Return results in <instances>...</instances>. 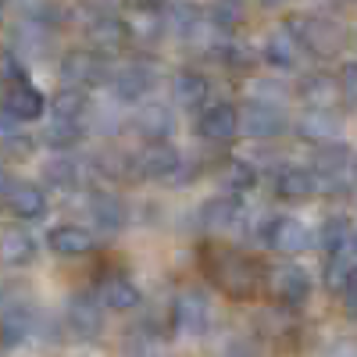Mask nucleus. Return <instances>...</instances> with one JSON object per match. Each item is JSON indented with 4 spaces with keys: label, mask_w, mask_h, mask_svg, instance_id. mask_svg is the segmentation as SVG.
<instances>
[{
    "label": "nucleus",
    "mask_w": 357,
    "mask_h": 357,
    "mask_svg": "<svg viewBox=\"0 0 357 357\" xmlns=\"http://www.w3.org/2000/svg\"><path fill=\"white\" fill-rule=\"evenodd\" d=\"M204 268L211 282L222 293H229L232 301H250L261 286V264L232 247H218V243L204 247Z\"/></svg>",
    "instance_id": "1"
},
{
    "label": "nucleus",
    "mask_w": 357,
    "mask_h": 357,
    "mask_svg": "<svg viewBox=\"0 0 357 357\" xmlns=\"http://www.w3.org/2000/svg\"><path fill=\"white\" fill-rule=\"evenodd\" d=\"M286 29L301 40V47L314 57H321V61H329V57H336L347 43V29L333 18H293L286 22Z\"/></svg>",
    "instance_id": "2"
},
{
    "label": "nucleus",
    "mask_w": 357,
    "mask_h": 357,
    "mask_svg": "<svg viewBox=\"0 0 357 357\" xmlns=\"http://www.w3.org/2000/svg\"><path fill=\"white\" fill-rule=\"evenodd\" d=\"M107 57L104 54H97V50H68L65 57H61V79H65V86H72V89H97V86H104L107 82Z\"/></svg>",
    "instance_id": "3"
},
{
    "label": "nucleus",
    "mask_w": 357,
    "mask_h": 357,
    "mask_svg": "<svg viewBox=\"0 0 357 357\" xmlns=\"http://www.w3.org/2000/svg\"><path fill=\"white\" fill-rule=\"evenodd\" d=\"M261 240H264V247L296 257V254H304V250L314 243V232H311L304 222H296V218H289V215H279V218H268V222L261 225Z\"/></svg>",
    "instance_id": "4"
},
{
    "label": "nucleus",
    "mask_w": 357,
    "mask_h": 357,
    "mask_svg": "<svg viewBox=\"0 0 357 357\" xmlns=\"http://www.w3.org/2000/svg\"><path fill=\"white\" fill-rule=\"evenodd\" d=\"M264 286L282 307H301L311 296V275L301 264H275L272 272H268Z\"/></svg>",
    "instance_id": "5"
},
{
    "label": "nucleus",
    "mask_w": 357,
    "mask_h": 357,
    "mask_svg": "<svg viewBox=\"0 0 357 357\" xmlns=\"http://www.w3.org/2000/svg\"><path fill=\"white\" fill-rule=\"evenodd\" d=\"M86 40L97 47V54H122L132 43V25L111 11H100L97 18H89Z\"/></svg>",
    "instance_id": "6"
},
{
    "label": "nucleus",
    "mask_w": 357,
    "mask_h": 357,
    "mask_svg": "<svg viewBox=\"0 0 357 357\" xmlns=\"http://www.w3.org/2000/svg\"><path fill=\"white\" fill-rule=\"evenodd\" d=\"M286 114L279 104H264V100H250L243 111H240V129L250 136V139H275L286 132Z\"/></svg>",
    "instance_id": "7"
},
{
    "label": "nucleus",
    "mask_w": 357,
    "mask_h": 357,
    "mask_svg": "<svg viewBox=\"0 0 357 357\" xmlns=\"http://www.w3.org/2000/svg\"><path fill=\"white\" fill-rule=\"evenodd\" d=\"M178 168H183V154L172 143H146V151H139L132 161L139 178H175Z\"/></svg>",
    "instance_id": "8"
},
{
    "label": "nucleus",
    "mask_w": 357,
    "mask_h": 357,
    "mask_svg": "<svg viewBox=\"0 0 357 357\" xmlns=\"http://www.w3.org/2000/svg\"><path fill=\"white\" fill-rule=\"evenodd\" d=\"M172 321L178 333H190V336H200L207 333V325H211V304H207L204 293H178L175 296V307H172Z\"/></svg>",
    "instance_id": "9"
},
{
    "label": "nucleus",
    "mask_w": 357,
    "mask_h": 357,
    "mask_svg": "<svg viewBox=\"0 0 357 357\" xmlns=\"http://www.w3.org/2000/svg\"><path fill=\"white\" fill-rule=\"evenodd\" d=\"M65 318H68V329L79 340H93V336H100V325H104V304L93 293H75L65 307Z\"/></svg>",
    "instance_id": "10"
},
{
    "label": "nucleus",
    "mask_w": 357,
    "mask_h": 357,
    "mask_svg": "<svg viewBox=\"0 0 357 357\" xmlns=\"http://www.w3.org/2000/svg\"><path fill=\"white\" fill-rule=\"evenodd\" d=\"M197 132L207 143H229L236 132H240V111H236L232 104H211V107H204L200 118H197Z\"/></svg>",
    "instance_id": "11"
},
{
    "label": "nucleus",
    "mask_w": 357,
    "mask_h": 357,
    "mask_svg": "<svg viewBox=\"0 0 357 357\" xmlns=\"http://www.w3.org/2000/svg\"><path fill=\"white\" fill-rule=\"evenodd\" d=\"M301 100L307 104V111H333L340 100H343V89H340V79L329 75V72H311L307 79H301Z\"/></svg>",
    "instance_id": "12"
},
{
    "label": "nucleus",
    "mask_w": 357,
    "mask_h": 357,
    "mask_svg": "<svg viewBox=\"0 0 357 357\" xmlns=\"http://www.w3.org/2000/svg\"><path fill=\"white\" fill-rule=\"evenodd\" d=\"M93 296L107 311H132L139 304V286L126 272H111V275H100Z\"/></svg>",
    "instance_id": "13"
},
{
    "label": "nucleus",
    "mask_w": 357,
    "mask_h": 357,
    "mask_svg": "<svg viewBox=\"0 0 357 357\" xmlns=\"http://www.w3.org/2000/svg\"><path fill=\"white\" fill-rule=\"evenodd\" d=\"M154 68L151 65H139V61H132V65H122L114 72V93H118V100H126V104H136V100H143L146 93L154 89Z\"/></svg>",
    "instance_id": "14"
},
{
    "label": "nucleus",
    "mask_w": 357,
    "mask_h": 357,
    "mask_svg": "<svg viewBox=\"0 0 357 357\" xmlns=\"http://www.w3.org/2000/svg\"><path fill=\"white\" fill-rule=\"evenodd\" d=\"M89 215H93V225L100 232H122L126 222H129V207L118 193L97 190L93 197H89Z\"/></svg>",
    "instance_id": "15"
},
{
    "label": "nucleus",
    "mask_w": 357,
    "mask_h": 357,
    "mask_svg": "<svg viewBox=\"0 0 357 357\" xmlns=\"http://www.w3.org/2000/svg\"><path fill=\"white\" fill-rule=\"evenodd\" d=\"M264 61L272 68H279V72H293V68H301V61H304V47L282 25L279 33H272L264 40Z\"/></svg>",
    "instance_id": "16"
},
{
    "label": "nucleus",
    "mask_w": 357,
    "mask_h": 357,
    "mask_svg": "<svg viewBox=\"0 0 357 357\" xmlns=\"http://www.w3.org/2000/svg\"><path fill=\"white\" fill-rule=\"evenodd\" d=\"M318 193V178H314V172H307V168H296V165H286V168H279L275 172V197L279 200H307V197H314Z\"/></svg>",
    "instance_id": "17"
},
{
    "label": "nucleus",
    "mask_w": 357,
    "mask_h": 357,
    "mask_svg": "<svg viewBox=\"0 0 357 357\" xmlns=\"http://www.w3.org/2000/svg\"><path fill=\"white\" fill-rule=\"evenodd\" d=\"M4 107L18 118V122H36V118H43L47 111V97L40 93V89L33 82H22V86H11L8 97H4Z\"/></svg>",
    "instance_id": "18"
},
{
    "label": "nucleus",
    "mask_w": 357,
    "mask_h": 357,
    "mask_svg": "<svg viewBox=\"0 0 357 357\" xmlns=\"http://www.w3.org/2000/svg\"><path fill=\"white\" fill-rule=\"evenodd\" d=\"M296 136L307 139V143H318V146L340 143V118L333 111H307L301 122H296Z\"/></svg>",
    "instance_id": "19"
},
{
    "label": "nucleus",
    "mask_w": 357,
    "mask_h": 357,
    "mask_svg": "<svg viewBox=\"0 0 357 357\" xmlns=\"http://www.w3.org/2000/svg\"><path fill=\"white\" fill-rule=\"evenodd\" d=\"M172 129H175L172 107H165V104H146V107H139V114H136V132H139L146 143H165V139L172 136Z\"/></svg>",
    "instance_id": "20"
},
{
    "label": "nucleus",
    "mask_w": 357,
    "mask_h": 357,
    "mask_svg": "<svg viewBox=\"0 0 357 357\" xmlns=\"http://www.w3.org/2000/svg\"><path fill=\"white\" fill-rule=\"evenodd\" d=\"M47 243H50L54 254H61V257H82V254H89L97 247L93 236H89L86 229H79V225H54L47 232Z\"/></svg>",
    "instance_id": "21"
},
{
    "label": "nucleus",
    "mask_w": 357,
    "mask_h": 357,
    "mask_svg": "<svg viewBox=\"0 0 357 357\" xmlns=\"http://www.w3.org/2000/svg\"><path fill=\"white\" fill-rule=\"evenodd\" d=\"M240 211H243V204H240V197H211V200H204L200 204V225L207 229V232H222V229H229L236 218H240Z\"/></svg>",
    "instance_id": "22"
},
{
    "label": "nucleus",
    "mask_w": 357,
    "mask_h": 357,
    "mask_svg": "<svg viewBox=\"0 0 357 357\" xmlns=\"http://www.w3.org/2000/svg\"><path fill=\"white\" fill-rule=\"evenodd\" d=\"M29 261H36V236H29L25 229H8L0 232V264L22 268Z\"/></svg>",
    "instance_id": "23"
},
{
    "label": "nucleus",
    "mask_w": 357,
    "mask_h": 357,
    "mask_svg": "<svg viewBox=\"0 0 357 357\" xmlns=\"http://www.w3.org/2000/svg\"><path fill=\"white\" fill-rule=\"evenodd\" d=\"M36 333V311L33 307H11L0 318V347H22L29 336Z\"/></svg>",
    "instance_id": "24"
},
{
    "label": "nucleus",
    "mask_w": 357,
    "mask_h": 357,
    "mask_svg": "<svg viewBox=\"0 0 357 357\" xmlns=\"http://www.w3.org/2000/svg\"><path fill=\"white\" fill-rule=\"evenodd\" d=\"M207 93H211V82H207V75L186 68V72H178L172 79V97L175 104H183V107H200L207 100Z\"/></svg>",
    "instance_id": "25"
},
{
    "label": "nucleus",
    "mask_w": 357,
    "mask_h": 357,
    "mask_svg": "<svg viewBox=\"0 0 357 357\" xmlns=\"http://www.w3.org/2000/svg\"><path fill=\"white\" fill-rule=\"evenodd\" d=\"M11 215L22 222H36L47 215V193L40 186H15V193L8 197Z\"/></svg>",
    "instance_id": "26"
},
{
    "label": "nucleus",
    "mask_w": 357,
    "mask_h": 357,
    "mask_svg": "<svg viewBox=\"0 0 357 357\" xmlns=\"http://www.w3.org/2000/svg\"><path fill=\"white\" fill-rule=\"evenodd\" d=\"M357 282V257L350 250H340L329 257V264H325V286H329L333 293H347L350 286Z\"/></svg>",
    "instance_id": "27"
},
{
    "label": "nucleus",
    "mask_w": 357,
    "mask_h": 357,
    "mask_svg": "<svg viewBox=\"0 0 357 357\" xmlns=\"http://www.w3.org/2000/svg\"><path fill=\"white\" fill-rule=\"evenodd\" d=\"M347 165H350V146H347V143L318 146V154H314V178H318V183H325V178H336Z\"/></svg>",
    "instance_id": "28"
},
{
    "label": "nucleus",
    "mask_w": 357,
    "mask_h": 357,
    "mask_svg": "<svg viewBox=\"0 0 357 357\" xmlns=\"http://www.w3.org/2000/svg\"><path fill=\"white\" fill-rule=\"evenodd\" d=\"M350 222L343 218V215H333V218H325L321 222V229L314 232V240H318V247L321 250H329V254H340V250H347L350 247Z\"/></svg>",
    "instance_id": "29"
},
{
    "label": "nucleus",
    "mask_w": 357,
    "mask_h": 357,
    "mask_svg": "<svg viewBox=\"0 0 357 357\" xmlns=\"http://www.w3.org/2000/svg\"><path fill=\"white\" fill-rule=\"evenodd\" d=\"M86 111H89V97L82 89H72V86H65L61 93L50 100V118H61V122H79Z\"/></svg>",
    "instance_id": "30"
},
{
    "label": "nucleus",
    "mask_w": 357,
    "mask_h": 357,
    "mask_svg": "<svg viewBox=\"0 0 357 357\" xmlns=\"http://www.w3.org/2000/svg\"><path fill=\"white\" fill-rule=\"evenodd\" d=\"M207 22H211V29L222 40H229V33L243 22V4L240 0H218V4L207 11Z\"/></svg>",
    "instance_id": "31"
},
{
    "label": "nucleus",
    "mask_w": 357,
    "mask_h": 357,
    "mask_svg": "<svg viewBox=\"0 0 357 357\" xmlns=\"http://www.w3.org/2000/svg\"><path fill=\"white\" fill-rule=\"evenodd\" d=\"M82 139V126L79 122H61V118H50V126L43 129V143L50 151H72Z\"/></svg>",
    "instance_id": "32"
},
{
    "label": "nucleus",
    "mask_w": 357,
    "mask_h": 357,
    "mask_svg": "<svg viewBox=\"0 0 357 357\" xmlns=\"http://www.w3.org/2000/svg\"><path fill=\"white\" fill-rule=\"evenodd\" d=\"M222 186L229 190V197L250 193V190L257 186V172H254L247 161H229L225 172H222Z\"/></svg>",
    "instance_id": "33"
},
{
    "label": "nucleus",
    "mask_w": 357,
    "mask_h": 357,
    "mask_svg": "<svg viewBox=\"0 0 357 357\" xmlns=\"http://www.w3.org/2000/svg\"><path fill=\"white\" fill-rule=\"evenodd\" d=\"M218 57H222V65L232 68V72H247L254 65V50L243 47L240 40H222L218 43Z\"/></svg>",
    "instance_id": "34"
},
{
    "label": "nucleus",
    "mask_w": 357,
    "mask_h": 357,
    "mask_svg": "<svg viewBox=\"0 0 357 357\" xmlns=\"http://www.w3.org/2000/svg\"><path fill=\"white\" fill-rule=\"evenodd\" d=\"M43 178H47L50 186L65 190V186H75L79 183V168H75L72 158H50L47 168H43Z\"/></svg>",
    "instance_id": "35"
},
{
    "label": "nucleus",
    "mask_w": 357,
    "mask_h": 357,
    "mask_svg": "<svg viewBox=\"0 0 357 357\" xmlns=\"http://www.w3.org/2000/svg\"><path fill=\"white\" fill-rule=\"evenodd\" d=\"M340 89H343V100L357 104V61H347L340 72Z\"/></svg>",
    "instance_id": "36"
},
{
    "label": "nucleus",
    "mask_w": 357,
    "mask_h": 357,
    "mask_svg": "<svg viewBox=\"0 0 357 357\" xmlns=\"http://www.w3.org/2000/svg\"><path fill=\"white\" fill-rule=\"evenodd\" d=\"M33 146H36V143L29 139L25 132H15V136L4 139V151H8L11 158H29V154H33Z\"/></svg>",
    "instance_id": "37"
},
{
    "label": "nucleus",
    "mask_w": 357,
    "mask_h": 357,
    "mask_svg": "<svg viewBox=\"0 0 357 357\" xmlns=\"http://www.w3.org/2000/svg\"><path fill=\"white\" fill-rule=\"evenodd\" d=\"M225 357H257V347L250 340H232L225 347Z\"/></svg>",
    "instance_id": "38"
},
{
    "label": "nucleus",
    "mask_w": 357,
    "mask_h": 357,
    "mask_svg": "<svg viewBox=\"0 0 357 357\" xmlns=\"http://www.w3.org/2000/svg\"><path fill=\"white\" fill-rule=\"evenodd\" d=\"M15 132H22V122H18V118L8 111V107H0V136H15Z\"/></svg>",
    "instance_id": "39"
},
{
    "label": "nucleus",
    "mask_w": 357,
    "mask_h": 357,
    "mask_svg": "<svg viewBox=\"0 0 357 357\" xmlns=\"http://www.w3.org/2000/svg\"><path fill=\"white\" fill-rule=\"evenodd\" d=\"M343 311H347L350 318H357V282L343 293Z\"/></svg>",
    "instance_id": "40"
},
{
    "label": "nucleus",
    "mask_w": 357,
    "mask_h": 357,
    "mask_svg": "<svg viewBox=\"0 0 357 357\" xmlns=\"http://www.w3.org/2000/svg\"><path fill=\"white\" fill-rule=\"evenodd\" d=\"M11 193H15V178L8 168H0V197H11Z\"/></svg>",
    "instance_id": "41"
},
{
    "label": "nucleus",
    "mask_w": 357,
    "mask_h": 357,
    "mask_svg": "<svg viewBox=\"0 0 357 357\" xmlns=\"http://www.w3.org/2000/svg\"><path fill=\"white\" fill-rule=\"evenodd\" d=\"M347 250H350V254H354V257H357V232H354V236H350V247H347Z\"/></svg>",
    "instance_id": "42"
},
{
    "label": "nucleus",
    "mask_w": 357,
    "mask_h": 357,
    "mask_svg": "<svg viewBox=\"0 0 357 357\" xmlns=\"http://www.w3.org/2000/svg\"><path fill=\"white\" fill-rule=\"evenodd\" d=\"M264 8H279V4H286V0H261Z\"/></svg>",
    "instance_id": "43"
},
{
    "label": "nucleus",
    "mask_w": 357,
    "mask_h": 357,
    "mask_svg": "<svg viewBox=\"0 0 357 357\" xmlns=\"http://www.w3.org/2000/svg\"><path fill=\"white\" fill-rule=\"evenodd\" d=\"M0 304H4V286H0Z\"/></svg>",
    "instance_id": "44"
},
{
    "label": "nucleus",
    "mask_w": 357,
    "mask_h": 357,
    "mask_svg": "<svg viewBox=\"0 0 357 357\" xmlns=\"http://www.w3.org/2000/svg\"><path fill=\"white\" fill-rule=\"evenodd\" d=\"M0 11H4V0H0Z\"/></svg>",
    "instance_id": "45"
}]
</instances>
